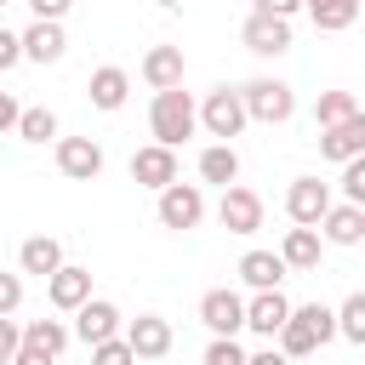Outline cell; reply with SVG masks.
I'll list each match as a JSON object with an SVG mask.
<instances>
[{"instance_id":"obj_23","label":"cell","mask_w":365,"mask_h":365,"mask_svg":"<svg viewBox=\"0 0 365 365\" xmlns=\"http://www.w3.org/2000/svg\"><path fill=\"white\" fill-rule=\"evenodd\" d=\"M285 257L279 251H245L240 257V279L251 285V291H274V285H285Z\"/></svg>"},{"instance_id":"obj_29","label":"cell","mask_w":365,"mask_h":365,"mask_svg":"<svg viewBox=\"0 0 365 365\" xmlns=\"http://www.w3.org/2000/svg\"><path fill=\"white\" fill-rule=\"evenodd\" d=\"M359 103H354V91H319L314 97V125L325 131V125H336V120H348Z\"/></svg>"},{"instance_id":"obj_34","label":"cell","mask_w":365,"mask_h":365,"mask_svg":"<svg viewBox=\"0 0 365 365\" xmlns=\"http://www.w3.org/2000/svg\"><path fill=\"white\" fill-rule=\"evenodd\" d=\"M23 308V274H0V314Z\"/></svg>"},{"instance_id":"obj_20","label":"cell","mask_w":365,"mask_h":365,"mask_svg":"<svg viewBox=\"0 0 365 365\" xmlns=\"http://www.w3.org/2000/svg\"><path fill=\"white\" fill-rule=\"evenodd\" d=\"M182 68H188L182 63V46H148L137 74H143L148 91H165V86H182Z\"/></svg>"},{"instance_id":"obj_41","label":"cell","mask_w":365,"mask_h":365,"mask_svg":"<svg viewBox=\"0 0 365 365\" xmlns=\"http://www.w3.org/2000/svg\"><path fill=\"white\" fill-rule=\"evenodd\" d=\"M177 6H182V0H160V11H165V17H171V11H177Z\"/></svg>"},{"instance_id":"obj_5","label":"cell","mask_w":365,"mask_h":365,"mask_svg":"<svg viewBox=\"0 0 365 365\" xmlns=\"http://www.w3.org/2000/svg\"><path fill=\"white\" fill-rule=\"evenodd\" d=\"M154 217H160V228H171V234L200 228V222H205V188H200V182H165Z\"/></svg>"},{"instance_id":"obj_2","label":"cell","mask_w":365,"mask_h":365,"mask_svg":"<svg viewBox=\"0 0 365 365\" xmlns=\"http://www.w3.org/2000/svg\"><path fill=\"white\" fill-rule=\"evenodd\" d=\"M148 131H154V143H165V148H182V143L200 131V103H194L182 86H165V91H154V103H148Z\"/></svg>"},{"instance_id":"obj_19","label":"cell","mask_w":365,"mask_h":365,"mask_svg":"<svg viewBox=\"0 0 365 365\" xmlns=\"http://www.w3.org/2000/svg\"><path fill=\"white\" fill-rule=\"evenodd\" d=\"M63 51H68V34H63V23H46V17H34L29 29H23V57L29 63H63Z\"/></svg>"},{"instance_id":"obj_28","label":"cell","mask_w":365,"mask_h":365,"mask_svg":"<svg viewBox=\"0 0 365 365\" xmlns=\"http://www.w3.org/2000/svg\"><path fill=\"white\" fill-rule=\"evenodd\" d=\"M23 342H34V348H46V354H63V348L74 342V331H68L63 319H29V325H23Z\"/></svg>"},{"instance_id":"obj_40","label":"cell","mask_w":365,"mask_h":365,"mask_svg":"<svg viewBox=\"0 0 365 365\" xmlns=\"http://www.w3.org/2000/svg\"><path fill=\"white\" fill-rule=\"evenodd\" d=\"M245 365H291V359H285V354H279V348L268 342V348H257V354H245Z\"/></svg>"},{"instance_id":"obj_7","label":"cell","mask_w":365,"mask_h":365,"mask_svg":"<svg viewBox=\"0 0 365 365\" xmlns=\"http://www.w3.org/2000/svg\"><path fill=\"white\" fill-rule=\"evenodd\" d=\"M262 194L257 188H245V182H228L222 188V200H217V222L228 228V234H257L262 228Z\"/></svg>"},{"instance_id":"obj_24","label":"cell","mask_w":365,"mask_h":365,"mask_svg":"<svg viewBox=\"0 0 365 365\" xmlns=\"http://www.w3.org/2000/svg\"><path fill=\"white\" fill-rule=\"evenodd\" d=\"M302 11H308V23L319 34H342V29H354L359 0H302Z\"/></svg>"},{"instance_id":"obj_37","label":"cell","mask_w":365,"mask_h":365,"mask_svg":"<svg viewBox=\"0 0 365 365\" xmlns=\"http://www.w3.org/2000/svg\"><path fill=\"white\" fill-rule=\"evenodd\" d=\"M11 365H57V354H46V348H34V342H23V348L11 354Z\"/></svg>"},{"instance_id":"obj_44","label":"cell","mask_w":365,"mask_h":365,"mask_svg":"<svg viewBox=\"0 0 365 365\" xmlns=\"http://www.w3.org/2000/svg\"><path fill=\"white\" fill-rule=\"evenodd\" d=\"M359 11H365V0H359Z\"/></svg>"},{"instance_id":"obj_17","label":"cell","mask_w":365,"mask_h":365,"mask_svg":"<svg viewBox=\"0 0 365 365\" xmlns=\"http://www.w3.org/2000/svg\"><path fill=\"white\" fill-rule=\"evenodd\" d=\"M86 297H91V268H80V262H63V268L46 279V302H51L57 314H74Z\"/></svg>"},{"instance_id":"obj_27","label":"cell","mask_w":365,"mask_h":365,"mask_svg":"<svg viewBox=\"0 0 365 365\" xmlns=\"http://www.w3.org/2000/svg\"><path fill=\"white\" fill-rule=\"evenodd\" d=\"M336 336L354 342V348H365V291H348L336 302Z\"/></svg>"},{"instance_id":"obj_22","label":"cell","mask_w":365,"mask_h":365,"mask_svg":"<svg viewBox=\"0 0 365 365\" xmlns=\"http://www.w3.org/2000/svg\"><path fill=\"white\" fill-rule=\"evenodd\" d=\"M17 268H23V274H40V279H51V274L63 268V245H57L51 234H29V240L17 245Z\"/></svg>"},{"instance_id":"obj_3","label":"cell","mask_w":365,"mask_h":365,"mask_svg":"<svg viewBox=\"0 0 365 365\" xmlns=\"http://www.w3.org/2000/svg\"><path fill=\"white\" fill-rule=\"evenodd\" d=\"M240 103H245V114L262 120V125H285V120L297 114V91H291L285 80H274V74L245 80V86H240Z\"/></svg>"},{"instance_id":"obj_18","label":"cell","mask_w":365,"mask_h":365,"mask_svg":"<svg viewBox=\"0 0 365 365\" xmlns=\"http://www.w3.org/2000/svg\"><path fill=\"white\" fill-rule=\"evenodd\" d=\"M86 97H91V108L114 114V108H125V97H131V74H125L120 63H103V68H91V80H86Z\"/></svg>"},{"instance_id":"obj_12","label":"cell","mask_w":365,"mask_h":365,"mask_svg":"<svg viewBox=\"0 0 365 365\" xmlns=\"http://www.w3.org/2000/svg\"><path fill=\"white\" fill-rule=\"evenodd\" d=\"M240 40H245V51H257V57H285V51H291V17L251 11L245 29H240Z\"/></svg>"},{"instance_id":"obj_42","label":"cell","mask_w":365,"mask_h":365,"mask_svg":"<svg viewBox=\"0 0 365 365\" xmlns=\"http://www.w3.org/2000/svg\"><path fill=\"white\" fill-rule=\"evenodd\" d=\"M137 365H148V359H137Z\"/></svg>"},{"instance_id":"obj_15","label":"cell","mask_w":365,"mask_h":365,"mask_svg":"<svg viewBox=\"0 0 365 365\" xmlns=\"http://www.w3.org/2000/svg\"><path fill=\"white\" fill-rule=\"evenodd\" d=\"M354 154H365V108H354L348 120H336V125H325L319 131V160H354Z\"/></svg>"},{"instance_id":"obj_11","label":"cell","mask_w":365,"mask_h":365,"mask_svg":"<svg viewBox=\"0 0 365 365\" xmlns=\"http://www.w3.org/2000/svg\"><path fill=\"white\" fill-rule=\"evenodd\" d=\"M68 331H74V336L91 348V342H108V336H120V331H125V319H120V308H114L108 297H86V302L74 308V325H68Z\"/></svg>"},{"instance_id":"obj_16","label":"cell","mask_w":365,"mask_h":365,"mask_svg":"<svg viewBox=\"0 0 365 365\" xmlns=\"http://www.w3.org/2000/svg\"><path fill=\"white\" fill-rule=\"evenodd\" d=\"M319 240H325V245H359V240H365V205L331 200V211L319 217Z\"/></svg>"},{"instance_id":"obj_30","label":"cell","mask_w":365,"mask_h":365,"mask_svg":"<svg viewBox=\"0 0 365 365\" xmlns=\"http://www.w3.org/2000/svg\"><path fill=\"white\" fill-rule=\"evenodd\" d=\"M200 365H245L240 336H211V342H205V354H200Z\"/></svg>"},{"instance_id":"obj_35","label":"cell","mask_w":365,"mask_h":365,"mask_svg":"<svg viewBox=\"0 0 365 365\" xmlns=\"http://www.w3.org/2000/svg\"><path fill=\"white\" fill-rule=\"evenodd\" d=\"M17 63H23V34L0 29V74H6V68H17Z\"/></svg>"},{"instance_id":"obj_32","label":"cell","mask_w":365,"mask_h":365,"mask_svg":"<svg viewBox=\"0 0 365 365\" xmlns=\"http://www.w3.org/2000/svg\"><path fill=\"white\" fill-rule=\"evenodd\" d=\"M342 200H354V205H365V154H354V160H342Z\"/></svg>"},{"instance_id":"obj_43","label":"cell","mask_w":365,"mask_h":365,"mask_svg":"<svg viewBox=\"0 0 365 365\" xmlns=\"http://www.w3.org/2000/svg\"><path fill=\"white\" fill-rule=\"evenodd\" d=\"M0 6H11V0H0Z\"/></svg>"},{"instance_id":"obj_8","label":"cell","mask_w":365,"mask_h":365,"mask_svg":"<svg viewBox=\"0 0 365 365\" xmlns=\"http://www.w3.org/2000/svg\"><path fill=\"white\" fill-rule=\"evenodd\" d=\"M325 211H331V182H319V177H291V188H285V217H291L297 228H319Z\"/></svg>"},{"instance_id":"obj_39","label":"cell","mask_w":365,"mask_h":365,"mask_svg":"<svg viewBox=\"0 0 365 365\" xmlns=\"http://www.w3.org/2000/svg\"><path fill=\"white\" fill-rule=\"evenodd\" d=\"M17 114H23V103L11 91H0V131H17Z\"/></svg>"},{"instance_id":"obj_1","label":"cell","mask_w":365,"mask_h":365,"mask_svg":"<svg viewBox=\"0 0 365 365\" xmlns=\"http://www.w3.org/2000/svg\"><path fill=\"white\" fill-rule=\"evenodd\" d=\"M331 336H336V308H325V302H291L285 325L274 331V348H279L285 359H308V354H319Z\"/></svg>"},{"instance_id":"obj_13","label":"cell","mask_w":365,"mask_h":365,"mask_svg":"<svg viewBox=\"0 0 365 365\" xmlns=\"http://www.w3.org/2000/svg\"><path fill=\"white\" fill-rule=\"evenodd\" d=\"M285 314H291V297L274 285V291H251L245 297V331L251 336H262V342H274V331L285 325Z\"/></svg>"},{"instance_id":"obj_4","label":"cell","mask_w":365,"mask_h":365,"mask_svg":"<svg viewBox=\"0 0 365 365\" xmlns=\"http://www.w3.org/2000/svg\"><path fill=\"white\" fill-rule=\"evenodd\" d=\"M245 125H251V114L240 103V86H211L205 103H200V131L217 137V143H234Z\"/></svg>"},{"instance_id":"obj_14","label":"cell","mask_w":365,"mask_h":365,"mask_svg":"<svg viewBox=\"0 0 365 365\" xmlns=\"http://www.w3.org/2000/svg\"><path fill=\"white\" fill-rule=\"evenodd\" d=\"M125 342H131V354L137 359H165L171 354V319H160V314H137V319H125V331H120Z\"/></svg>"},{"instance_id":"obj_38","label":"cell","mask_w":365,"mask_h":365,"mask_svg":"<svg viewBox=\"0 0 365 365\" xmlns=\"http://www.w3.org/2000/svg\"><path fill=\"white\" fill-rule=\"evenodd\" d=\"M251 11H268V17H297L302 0H251Z\"/></svg>"},{"instance_id":"obj_36","label":"cell","mask_w":365,"mask_h":365,"mask_svg":"<svg viewBox=\"0 0 365 365\" xmlns=\"http://www.w3.org/2000/svg\"><path fill=\"white\" fill-rule=\"evenodd\" d=\"M29 11H34V17H46V23H63V17L74 11V0H29Z\"/></svg>"},{"instance_id":"obj_10","label":"cell","mask_w":365,"mask_h":365,"mask_svg":"<svg viewBox=\"0 0 365 365\" xmlns=\"http://www.w3.org/2000/svg\"><path fill=\"white\" fill-rule=\"evenodd\" d=\"M131 182L137 188H165V182H177V148H165V143H143V148H131Z\"/></svg>"},{"instance_id":"obj_21","label":"cell","mask_w":365,"mask_h":365,"mask_svg":"<svg viewBox=\"0 0 365 365\" xmlns=\"http://www.w3.org/2000/svg\"><path fill=\"white\" fill-rule=\"evenodd\" d=\"M279 257H285V268H291V274H314V268H319V257H325L319 228H285Z\"/></svg>"},{"instance_id":"obj_33","label":"cell","mask_w":365,"mask_h":365,"mask_svg":"<svg viewBox=\"0 0 365 365\" xmlns=\"http://www.w3.org/2000/svg\"><path fill=\"white\" fill-rule=\"evenodd\" d=\"M23 348V325L11 314H0V365H11V354Z\"/></svg>"},{"instance_id":"obj_25","label":"cell","mask_w":365,"mask_h":365,"mask_svg":"<svg viewBox=\"0 0 365 365\" xmlns=\"http://www.w3.org/2000/svg\"><path fill=\"white\" fill-rule=\"evenodd\" d=\"M200 182H217V188L240 182V154H234V143H211V148H200Z\"/></svg>"},{"instance_id":"obj_9","label":"cell","mask_w":365,"mask_h":365,"mask_svg":"<svg viewBox=\"0 0 365 365\" xmlns=\"http://www.w3.org/2000/svg\"><path fill=\"white\" fill-rule=\"evenodd\" d=\"M200 325H205L211 336H240V331H245V297L228 291V285L205 291V297H200Z\"/></svg>"},{"instance_id":"obj_26","label":"cell","mask_w":365,"mask_h":365,"mask_svg":"<svg viewBox=\"0 0 365 365\" xmlns=\"http://www.w3.org/2000/svg\"><path fill=\"white\" fill-rule=\"evenodd\" d=\"M17 137H23V143H57L63 125H57V114H51L46 103H34V108L17 114Z\"/></svg>"},{"instance_id":"obj_31","label":"cell","mask_w":365,"mask_h":365,"mask_svg":"<svg viewBox=\"0 0 365 365\" xmlns=\"http://www.w3.org/2000/svg\"><path fill=\"white\" fill-rule=\"evenodd\" d=\"M91 365H137V354L125 336H108V342H91Z\"/></svg>"},{"instance_id":"obj_6","label":"cell","mask_w":365,"mask_h":365,"mask_svg":"<svg viewBox=\"0 0 365 365\" xmlns=\"http://www.w3.org/2000/svg\"><path fill=\"white\" fill-rule=\"evenodd\" d=\"M51 154H57V171L68 182H97L103 177V143L97 137H57Z\"/></svg>"}]
</instances>
